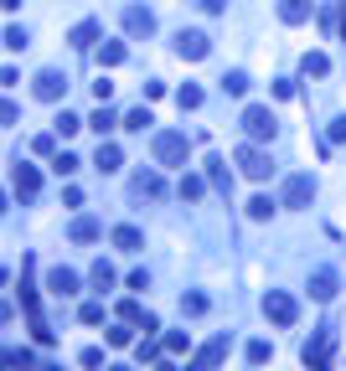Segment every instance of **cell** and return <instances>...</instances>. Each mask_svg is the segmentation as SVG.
I'll return each instance as SVG.
<instances>
[{"mask_svg": "<svg viewBox=\"0 0 346 371\" xmlns=\"http://www.w3.org/2000/svg\"><path fill=\"white\" fill-rule=\"evenodd\" d=\"M207 52H212V36H207V31H176V57L202 62Z\"/></svg>", "mask_w": 346, "mask_h": 371, "instance_id": "6", "label": "cell"}, {"mask_svg": "<svg viewBox=\"0 0 346 371\" xmlns=\"http://www.w3.org/2000/svg\"><path fill=\"white\" fill-rule=\"evenodd\" d=\"M228 351H233V340H228V335H212V340L202 345V351H197V356L186 361V371H218Z\"/></svg>", "mask_w": 346, "mask_h": 371, "instance_id": "4", "label": "cell"}, {"mask_svg": "<svg viewBox=\"0 0 346 371\" xmlns=\"http://www.w3.org/2000/svg\"><path fill=\"white\" fill-rule=\"evenodd\" d=\"M243 129H248V140H274V129H279V119L269 114L264 103H248V108H243Z\"/></svg>", "mask_w": 346, "mask_h": 371, "instance_id": "5", "label": "cell"}, {"mask_svg": "<svg viewBox=\"0 0 346 371\" xmlns=\"http://www.w3.org/2000/svg\"><path fill=\"white\" fill-rule=\"evenodd\" d=\"M0 6H6V11H16V6H21V0H0Z\"/></svg>", "mask_w": 346, "mask_h": 371, "instance_id": "41", "label": "cell"}, {"mask_svg": "<svg viewBox=\"0 0 346 371\" xmlns=\"http://www.w3.org/2000/svg\"><path fill=\"white\" fill-rule=\"evenodd\" d=\"M207 181L218 186L223 196H233V170H228V160H223V155H207Z\"/></svg>", "mask_w": 346, "mask_h": 371, "instance_id": "16", "label": "cell"}, {"mask_svg": "<svg viewBox=\"0 0 346 371\" xmlns=\"http://www.w3.org/2000/svg\"><path fill=\"white\" fill-rule=\"evenodd\" d=\"M166 351H171V356H181V351H186V335H181V330H171V335H166Z\"/></svg>", "mask_w": 346, "mask_h": 371, "instance_id": "37", "label": "cell"}, {"mask_svg": "<svg viewBox=\"0 0 346 371\" xmlns=\"http://www.w3.org/2000/svg\"><path fill=\"white\" fill-rule=\"evenodd\" d=\"M145 124H156V119H150V108H135V114H124V129H135V135H140Z\"/></svg>", "mask_w": 346, "mask_h": 371, "instance_id": "34", "label": "cell"}, {"mask_svg": "<svg viewBox=\"0 0 346 371\" xmlns=\"http://www.w3.org/2000/svg\"><path fill=\"white\" fill-rule=\"evenodd\" d=\"M93 289H98V294H103V289H114V268L103 263V258L93 263Z\"/></svg>", "mask_w": 346, "mask_h": 371, "instance_id": "28", "label": "cell"}, {"mask_svg": "<svg viewBox=\"0 0 346 371\" xmlns=\"http://www.w3.org/2000/svg\"><path fill=\"white\" fill-rule=\"evenodd\" d=\"M114 248L119 253H140L145 248V232L140 227H114Z\"/></svg>", "mask_w": 346, "mask_h": 371, "instance_id": "19", "label": "cell"}, {"mask_svg": "<svg viewBox=\"0 0 346 371\" xmlns=\"http://www.w3.org/2000/svg\"><path fill=\"white\" fill-rule=\"evenodd\" d=\"M88 124H93V129H98V135H109V129H114V124H119V119H114V114H109V108H103V103H98V114H93V119H88Z\"/></svg>", "mask_w": 346, "mask_h": 371, "instance_id": "32", "label": "cell"}, {"mask_svg": "<svg viewBox=\"0 0 346 371\" xmlns=\"http://www.w3.org/2000/svg\"><path fill=\"white\" fill-rule=\"evenodd\" d=\"M124 57H129V47H124V41H103V47H98V62H103V68H119Z\"/></svg>", "mask_w": 346, "mask_h": 371, "instance_id": "22", "label": "cell"}, {"mask_svg": "<svg viewBox=\"0 0 346 371\" xmlns=\"http://www.w3.org/2000/svg\"><path fill=\"white\" fill-rule=\"evenodd\" d=\"M129 191H135L140 202H161V196H166V181L156 176V170H140V176L129 181Z\"/></svg>", "mask_w": 346, "mask_h": 371, "instance_id": "10", "label": "cell"}, {"mask_svg": "<svg viewBox=\"0 0 346 371\" xmlns=\"http://www.w3.org/2000/svg\"><path fill=\"white\" fill-rule=\"evenodd\" d=\"M341 140H346V114H341V119H331V145H341Z\"/></svg>", "mask_w": 346, "mask_h": 371, "instance_id": "39", "label": "cell"}, {"mask_svg": "<svg viewBox=\"0 0 346 371\" xmlns=\"http://www.w3.org/2000/svg\"><path fill=\"white\" fill-rule=\"evenodd\" d=\"M150 150H156V165H186L191 140L181 135V129H161V135L150 140Z\"/></svg>", "mask_w": 346, "mask_h": 371, "instance_id": "1", "label": "cell"}, {"mask_svg": "<svg viewBox=\"0 0 346 371\" xmlns=\"http://www.w3.org/2000/svg\"><path fill=\"white\" fill-rule=\"evenodd\" d=\"M207 310V294H181V315H202Z\"/></svg>", "mask_w": 346, "mask_h": 371, "instance_id": "33", "label": "cell"}, {"mask_svg": "<svg viewBox=\"0 0 346 371\" xmlns=\"http://www.w3.org/2000/svg\"><path fill=\"white\" fill-rule=\"evenodd\" d=\"M238 165H243V176L248 181H269L274 176V160H269V150H258V145H238Z\"/></svg>", "mask_w": 346, "mask_h": 371, "instance_id": "2", "label": "cell"}, {"mask_svg": "<svg viewBox=\"0 0 346 371\" xmlns=\"http://www.w3.org/2000/svg\"><path fill=\"white\" fill-rule=\"evenodd\" d=\"M310 11H315V0H279V21H285V26L310 21Z\"/></svg>", "mask_w": 346, "mask_h": 371, "instance_id": "15", "label": "cell"}, {"mask_svg": "<svg viewBox=\"0 0 346 371\" xmlns=\"http://www.w3.org/2000/svg\"><path fill=\"white\" fill-rule=\"evenodd\" d=\"M93 165L109 176V170H119L124 165V155H119V145H109V140H98V155H93Z\"/></svg>", "mask_w": 346, "mask_h": 371, "instance_id": "18", "label": "cell"}, {"mask_svg": "<svg viewBox=\"0 0 346 371\" xmlns=\"http://www.w3.org/2000/svg\"><path fill=\"white\" fill-rule=\"evenodd\" d=\"M124 31L129 36H156V16H150L145 6H129L124 11Z\"/></svg>", "mask_w": 346, "mask_h": 371, "instance_id": "11", "label": "cell"}, {"mask_svg": "<svg viewBox=\"0 0 346 371\" xmlns=\"http://www.w3.org/2000/svg\"><path fill=\"white\" fill-rule=\"evenodd\" d=\"M52 145H57V135H36V140H31L36 155H52Z\"/></svg>", "mask_w": 346, "mask_h": 371, "instance_id": "38", "label": "cell"}, {"mask_svg": "<svg viewBox=\"0 0 346 371\" xmlns=\"http://www.w3.org/2000/svg\"><path fill=\"white\" fill-rule=\"evenodd\" d=\"M300 68H305V78H326V73H331V57H326V52H305Z\"/></svg>", "mask_w": 346, "mask_h": 371, "instance_id": "23", "label": "cell"}, {"mask_svg": "<svg viewBox=\"0 0 346 371\" xmlns=\"http://www.w3.org/2000/svg\"><path fill=\"white\" fill-rule=\"evenodd\" d=\"M78 129H83V119H78V114H68V108H62V114H57V124H52V135H62V140H73Z\"/></svg>", "mask_w": 346, "mask_h": 371, "instance_id": "24", "label": "cell"}, {"mask_svg": "<svg viewBox=\"0 0 346 371\" xmlns=\"http://www.w3.org/2000/svg\"><path fill=\"white\" fill-rule=\"evenodd\" d=\"M181 196H186V202H197V196H202V176H181Z\"/></svg>", "mask_w": 346, "mask_h": 371, "instance_id": "35", "label": "cell"}, {"mask_svg": "<svg viewBox=\"0 0 346 371\" xmlns=\"http://www.w3.org/2000/svg\"><path fill=\"white\" fill-rule=\"evenodd\" d=\"M315 202V181L310 176H290L285 181V196H279V207H310Z\"/></svg>", "mask_w": 346, "mask_h": 371, "instance_id": "7", "label": "cell"}, {"mask_svg": "<svg viewBox=\"0 0 346 371\" xmlns=\"http://www.w3.org/2000/svg\"><path fill=\"white\" fill-rule=\"evenodd\" d=\"M274 207H279L274 196H264V191H258L253 202H248V216H253V222H269V216H274Z\"/></svg>", "mask_w": 346, "mask_h": 371, "instance_id": "21", "label": "cell"}, {"mask_svg": "<svg viewBox=\"0 0 346 371\" xmlns=\"http://www.w3.org/2000/svg\"><path fill=\"white\" fill-rule=\"evenodd\" d=\"M197 6H202L207 16H223V11H228V0H197Z\"/></svg>", "mask_w": 346, "mask_h": 371, "instance_id": "40", "label": "cell"}, {"mask_svg": "<svg viewBox=\"0 0 346 371\" xmlns=\"http://www.w3.org/2000/svg\"><path fill=\"white\" fill-rule=\"evenodd\" d=\"M78 320H83V325H98V320H103V304H83Z\"/></svg>", "mask_w": 346, "mask_h": 371, "instance_id": "36", "label": "cell"}, {"mask_svg": "<svg viewBox=\"0 0 346 371\" xmlns=\"http://www.w3.org/2000/svg\"><path fill=\"white\" fill-rule=\"evenodd\" d=\"M109 371H129V366H109Z\"/></svg>", "mask_w": 346, "mask_h": 371, "instance_id": "43", "label": "cell"}, {"mask_svg": "<svg viewBox=\"0 0 346 371\" xmlns=\"http://www.w3.org/2000/svg\"><path fill=\"white\" fill-rule=\"evenodd\" d=\"M98 31H103L98 21H78V26L68 31V41H73V47H93V41H98Z\"/></svg>", "mask_w": 346, "mask_h": 371, "instance_id": "20", "label": "cell"}, {"mask_svg": "<svg viewBox=\"0 0 346 371\" xmlns=\"http://www.w3.org/2000/svg\"><path fill=\"white\" fill-rule=\"evenodd\" d=\"M11 186H16V196H21V202H31V196L41 191V176H36V165L16 160V170H11Z\"/></svg>", "mask_w": 346, "mask_h": 371, "instance_id": "9", "label": "cell"}, {"mask_svg": "<svg viewBox=\"0 0 346 371\" xmlns=\"http://www.w3.org/2000/svg\"><path fill=\"white\" fill-rule=\"evenodd\" d=\"M176 103H181V114H186V108H202V88H197V83H186V88L176 93Z\"/></svg>", "mask_w": 346, "mask_h": 371, "instance_id": "29", "label": "cell"}, {"mask_svg": "<svg viewBox=\"0 0 346 371\" xmlns=\"http://www.w3.org/2000/svg\"><path fill=\"white\" fill-rule=\"evenodd\" d=\"M62 93H68V73H57V68L36 73V98H41V103H57Z\"/></svg>", "mask_w": 346, "mask_h": 371, "instance_id": "8", "label": "cell"}, {"mask_svg": "<svg viewBox=\"0 0 346 371\" xmlns=\"http://www.w3.org/2000/svg\"><path fill=\"white\" fill-rule=\"evenodd\" d=\"M223 93L243 98V93H248V73H223Z\"/></svg>", "mask_w": 346, "mask_h": 371, "instance_id": "25", "label": "cell"}, {"mask_svg": "<svg viewBox=\"0 0 346 371\" xmlns=\"http://www.w3.org/2000/svg\"><path fill=\"white\" fill-rule=\"evenodd\" d=\"M341 36H346V6H341Z\"/></svg>", "mask_w": 346, "mask_h": 371, "instance_id": "42", "label": "cell"}, {"mask_svg": "<svg viewBox=\"0 0 346 371\" xmlns=\"http://www.w3.org/2000/svg\"><path fill=\"white\" fill-rule=\"evenodd\" d=\"M6 366H11V371H31V351H16V345H11V351H6Z\"/></svg>", "mask_w": 346, "mask_h": 371, "instance_id": "30", "label": "cell"}, {"mask_svg": "<svg viewBox=\"0 0 346 371\" xmlns=\"http://www.w3.org/2000/svg\"><path fill=\"white\" fill-rule=\"evenodd\" d=\"M6 47H11V52H26V47H31L26 26H6Z\"/></svg>", "mask_w": 346, "mask_h": 371, "instance_id": "27", "label": "cell"}, {"mask_svg": "<svg viewBox=\"0 0 346 371\" xmlns=\"http://www.w3.org/2000/svg\"><path fill=\"white\" fill-rule=\"evenodd\" d=\"M47 289H52L57 299H73V294H78V273H73V268H52V273H47Z\"/></svg>", "mask_w": 346, "mask_h": 371, "instance_id": "14", "label": "cell"}, {"mask_svg": "<svg viewBox=\"0 0 346 371\" xmlns=\"http://www.w3.org/2000/svg\"><path fill=\"white\" fill-rule=\"evenodd\" d=\"M78 165H83V160L73 155V150H62V155H52V170H57V176H73Z\"/></svg>", "mask_w": 346, "mask_h": 371, "instance_id": "26", "label": "cell"}, {"mask_svg": "<svg viewBox=\"0 0 346 371\" xmlns=\"http://www.w3.org/2000/svg\"><path fill=\"white\" fill-rule=\"evenodd\" d=\"M68 237H73V243H98V237H103V227L93 222V216H78V222L68 227Z\"/></svg>", "mask_w": 346, "mask_h": 371, "instance_id": "17", "label": "cell"}, {"mask_svg": "<svg viewBox=\"0 0 346 371\" xmlns=\"http://www.w3.org/2000/svg\"><path fill=\"white\" fill-rule=\"evenodd\" d=\"M305 289H310V299H315V304H326V299H336V273H331V268H315V273H310V283H305Z\"/></svg>", "mask_w": 346, "mask_h": 371, "instance_id": "12", "label": "cell"}, {"mask_svg": "<svg viewBox=\"0 0 346 371\" xmlns=\"http://www.w3.org/2000/svg\"><path fill=\"white\" fill-rule=\"evenodd\" d=\"M264 315L279 325V330H290V325H295V315H300V304H295L285 289H269V294H264Z\"/></svg>", "mask_w": 346, "mask_h": 371, "instance_id": "3", "label": "cell"}, {"mask_svg": "<svg viewBox=\"0 0 346 371\" xmlns=\"http://www.w3.org/2000/svg\"><path fill=\"white\" fill-rule=\"evenodd\" d=\"M119 320H124V325H140L145 335H150V330H161V320H156V315H145L135 299H124V304H119Z\"/></svg>", "mask_w": 346, "mask_h": 371, "instance_id": "13", "label": "cell"}, {"mask_svg": "<svg viewBox=\"0 0 346 371\" xmlns=\"http://www.w3.org/2000/svg\"><path fill=\"white\" fill-rule=\"evenodd\" d=\"M269 356H274V345H269V340H253V345H248V361H253V366H264Z\"/></svg>", "mask_w": 346, "mask_h": 371, "instance_id": "31", "label": "cell"}]
</instances>
